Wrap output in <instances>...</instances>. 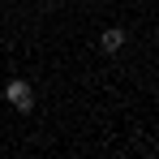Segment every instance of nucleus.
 I'll return each instance as SVG.
<instances>
[{
    "label": "nucleus",
    "instance_id": "1",
    "mask_svg": "<svg viewBox=\"0 0 159 159\" xmlns=\"http://www.w3.org/2000/svg\"><path fill=\"white\" fill-rule=\"evenodd\" d=\"M4 99H9V107H17V112H30L34 107V90H30V82L9 78L4 82Z\"/></svg>",
    "mask_w": 159,
    "mask_h": 159
},
{
    "label": "nucleus",
    "instance_id": "2",
    "mask_svg": "<svg viewBox=\"0 0 159 159\" xmlns=\"http://www.w3.org/2000/svg\"><path fill=\"white\" fill-rule=\"evenodd\" d=\"M125 39H129V34H125V26H107V30H103V39H99V48H103L107 56H116L120 48H125Z\"/></svg>",
    "mask_w": 159,
    "mask_h": 159
},
{
    "label": "nucleus",
    "instance_id": "3",
    "mask_svg": "<svg viewBox=\"0 0 159 159\" xmlns=\"http://www.w3.org/2000/svg\"><path fill=\"white\" fill-rule=\"evenodd\" d=\"M39 4H43V9H52V4H56V0H39Z\"/></svg>",
    "mask_w": 159,
    "mask_h": 159
}]
</instances>
